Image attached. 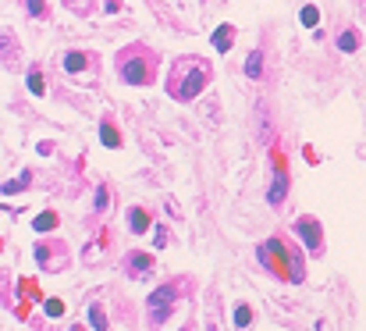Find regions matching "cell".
I'll list each match as a JSON object with an SVG mask.
<instances>
[{
  "label": "cell",
  "mask_w": 366,
  "mask_h": 331,
  "mask_svg": "<svg viewBox=\"0 0 366 331\" xmlns=\"http://www.w3.org/2000/svg\"><path fill=\"white\" fill-rule=\"evenodd\" d=\"M256 256H260V263L270 271V274H278L281 281H302V256L288 249L281 239H267L263 246L256 249Z\"/></svg>",
  "instance_id": "7a4b0ae2"
},
{
  "label": "cell",
  "mask_w": 366,
  "mask_h": 331,
  "mask_svg": "<svg viewBox=\"0 0 366 331\" xmlns=\"http://www.w3.org/2000/svg\"><path fill=\"white\" fill-rule=\"evenodd\" d=\"M61 310H64L61 299H50V303H47V314H50V317H61Z\"/></svg>",
  "instance_id": "603a6c76"
},
{
  "label": "cell",
  "mask_w": 366,
  "mask_h": 331,
  "mask_svg": "<svg viewBox=\"0 0 366 331\" xmlns=\"http://www.w3.org/2000/svg\"><path fill=\"white\" fill-rule=\"evenodd\" d=\"M118 7H121V4H118V0H103V11H107V14H114V11H118Z\"/></svg>",
  "instance_id": "cb8c5ba5"
},
{
  "label": "cell",
  "mask_w": 366,
  "mask_h": 331,
  "mask_svg": "<svg viewBox=\"0 0 366 331\" xmlns=\"http://www.w3.org/2000/svg\"><path fill=\"white\" fill-rule=\"evenodd\" d=\"M68 4H78V0H68Z\"/></svg>",
  "instance_id": "484cf974"
},
{
  "label": "cell",
  "mask_w": 366,
  "mask_h": 331,
  "mask_svg": "<svg viewBox=\"0 0 366 331\" xmlns=\"http://www.w3.org/2000/svg\"><path fill=\"white\" fill-rule=\"evenodd\" d=\"M32 228H36L39 235H43V232H50V228H57V214H39Z\"/></svg>",
  "instance_id": "e0dca14e"
},
{
  "label": "cell",
  "mask_w": 366,
  "mask_h": 331,
  "mask_svg": "<svg viewBox=\"0 0 366 331\" xmlns=\"http://www.w3.org/2000/svg\"><path fill=\"white\" fill-rule=\"evenodd\" d=\"M214 50H220V54H227L231 50V43H235V25H220L217 32H214Z\"/></svg>",
  "instance_id": "52a82bcc"
},
{
  "label": "cell",
  "mask_w": 366,
  "mask_h": 331,
  "mask_svg": "<svg viewBox=\"0 0 366 331\" xmlns=\"http://www.w3.org/2000/svg\"><path fill=\"white\" fill-rule=\"evenodd\" d=\"M174 296H178V292H174V285H167V289H156V292L149 296V310H160V306H164V310H171Z\"/></svg>",
  "instance_id": "ba28073f"
},
{
  "label": "cell",
  "mask_w": 366,
  "mask_h": 331,
  "mask_svg": "<svg viewBox=\"0 0 366 331\" xmlns=\"http://www.w3.org/2000/svg\"><path fill=\"white\" fill-rule=\"evenodd\" d=\"M285 196H288V171L278 167V174H274V182H270V189H267V203H270V207H281Z\"/></svg>",
  "instance_id": "5b68a950"
},
{
  "label": "cell",
  "mask_w": 366,
  "mask_h": 331,
  "mask_svg": "<svg viewBox=\"0 0 366 331\" xmlns=\"http://www.w3.org/2000/svg\"><path fill=\"white\" fill-rule=\"evenodd\" d=\"M295 235H299V242L309 249L313 256L324 249V232H320L316 217H299V221H295Z\"/></svg>",
  "instance_id": "277c9868"
},
{
  "label": "cell",
  "mask_w": 366,
  "mask_h": 331,
  "mask_svg": "<svg viewBox=\"0 0 366 331\" xmlns=\"http://www.w3.org/2000/svg\"><path fill=\"white\" fill-rule=\"evenodd\" d=\"M245 75H249V79H260V75H263V50H253V54L245 57Z\"/></svg>",
  "instance_id": "8fae6325"
},
{
  "label": "cell",
  "mask_w": 366,
  "mask_h": 331,
  "mask_svg": "<svg viewBox=\"0 0 366 331\" xmlns=\"http://www.w3.org/2000/svg\"><path fill=\"white\" fill-rule=\"evenodd\" d=\"M89 64H93V54H85V50H68V54H64V68H68V72H85V68H89Z\"/></svg>",
  "instance_id": "8992f818"
},
{
  "label": "cell",
  "mask_w": 366,
  "mask_h": 331,
  "mask_svg": "<svg viewBox=\"0 0 366 331\" xmlns=\"http://www.w3.org/2000/svg\"><path fill=\"white\" fill-rule=\"evenodd\" d=\"M210 85V61L203 57H178L167 72V96L178 100V103H189L196 100L203 89Z\"/></svg>",
  "instance_id": "6da1fadb"
},
{
  "label": "cell",
  "mask_w": 366,
  "mask_h": 331,
  "mask_svg": "<svg viewBox=\"0 0 366 331\" xmlns=\"http://www.w3.org/2000/svg\"><path fill=\"white\" fill-rule=\"evenodd\" d=\"M260 139L263 143H270L274 139V132H270V114H267V107L260 103Z\"/></svg>",
  "instance_id": "9a60e30c"
},
{
  "label": "cell",
  "mask_w": 366,
  "mask_h": 331,
  "mask_svg": "<svg viewBox=\"0 0 366 331\" xmlns=\"http://www.w3.org/2000/svg\"><path fill=\"white\" fill-rule=\"evenodd\" d=\"M72 331H85V328H72Z\"/></svg>",
  "instance_id": "d4e9b609"
},
{
  "label": "cell",
  "mask_w": 366,
  "mask_h": 331,
  "mask_svg": "<svg viewBox=\"0 0 366 331\" xmlns=\"http://www.w3.org/2000/svg\"><path fill=\"white\" fill-rule=\"evenodd\" d=\"M299 21H302V25H306V29H313V25H316V21H320V11H316V7H313V4H306V7H302V11H299Z\"/></svg>",
  "instance_id": "5bb4252c"
},
{
  "label": "cell",
  "mask_w": 366,
  "mask_h": 331,
  "mask_svg": "<svg viewBox=\"0 0 366 331\" xmlns=\"http://www.w3.org/2000/svg\"><path fill=\"white\" fill-rule=\"evenodd\" d=\"M25 7H29L32 18H47V4L43 0H25Z\"/></svg>",
  "instance_id": "44dd1931"
},
{
  "label": "cell",
  "mask_w": 366,
  "mask_h": 331,
  "mask_svg": "<svg viewBox=\"0 0 366 331\" xmlns=\"http://www.w3.org/2000/svg\"><path fill=\"white\" fill-rule=\"evenodd\" d=\"M118 75L128 85H149L153 75H156V54H153L149 47H143V43L125 47V50L118 54Z\"/></svg>",
  "instance_id": "3957f363"
},
{
  "label": "cell",
  "mask_w": 366,
  "mask_h": 331,
  "mask_svg": "<svg viewBox=\"0 0 366 331\" xmlns=\"http://www.w3.org/2000/svg\"><path fill=\"white\" fill-rule=\"evenodd\" d=\"M334 47H338L341 54H356V50H359V32H356V29H345V32L334 39Z\"/></svg>",
  "instance_id": "9c48e42d"
},
{
  "label": "cell",
  "mask_w": 366,
  "mask_h": 331,
  "mask_svg": "<svg viewBox=\"0 0 366 331\" xmlns=\"http://www.w3.org/2000/svg\"><path fill=\"white\" fill-rule=\"evenodd\" d=\"M29 89H32L36 96H43V93H47V85H43V75H39V68H32V72H29Z\"/></svg>",
  "instance_id": "ac0fdd59"
},
{
  "label": "cell",
  "mask_w": 366,
  "mask_h": 331,
  "mask_svg": "<svg viewBox=\"0 0 366 331\" xmlns=\"http://www.w3.org/2000/svg\"><path fill=\"white\" fill-rule=\"evenodd\" d=\"M100 132H103V143H107V146H121L118 128H114V125H107V121H103V128H100Z\"/></svg>",
  "instance_id": "d6986e66"
},
{
  "label": "cell",
  "mask_w": 366,
  "mask_h": 331,
  "mask_svg": "<svg viewBox=\"0 0 366 331\" xmlns=\"http://www.w3.org/2000/svg\"><path fill=\"white\" fill-rule=\"evenodd\" d=\"M107 203H110V192H107V185H100L96 189V210H103Z\"/></svg>",
  "instance_id": "7402d4cb"
},
{
  "label": "cell",
  "mask_w": 366,
  "mask_h": 331,
  "mask_svg": "<svg viewBox=\"0 0 366 331\" xmlns=\"http://www.w3.org/2000/svg\"><path fill=\"white\" fill-rule=\"evenodd\" d=\"M149 263H153V256H149V253H132V260H128V271H139V274H146Z\"/></svg>",
  "instance_id": "7c38bea8"
},
{
  "label": "cell",
  "mask_w": 366,
  "mask_h": 331,
  "mask_svg": "<svg viewBox=\"0 0 366 331\" xmlns=\"http://www.w3.org/2000/svg\"><path fill=\"white\" fill-rule=\"evenodd\" d=\"M235 324H238V328H249V324H253V310H249V306H238V314H235Z\"/></svg>",
  "instance_id": "ffe728a7"
},
{
  "label": "cell",
  "mask_w": 366,
  "mask_h": 331,
  "mask_svg": "<svg viewBox=\"0 0 366 331\" xmlns=\"http://www.w3.org/2000/svg\"><path fill=\"white\" fill-rule=\"evenodd\" d=\"M29 182H32V174H21V178H11V182H4V196H14V192L29 189Z\"/></svg>",
  "instance_id": "4fadbf2b"
},
{
  "label": "cell",
  "mask_w": 366,
  "mask_h": 331,
  "mask_svg": "<svg viewBox=\"0 0 366 331\" xmlns=\"http://www.w3.org/2000/svg\"><path fill=\"white\" fill-rule=\"evenodd\" d=\"M89 321H93V328L96 331H107V314H103V306H89Z\"/></svg>",
  "instance_id": "2e32d148"
},
{
  "label": "cell",
  "mask_w": 366,
  "mask_h": 331,
  "mask_svg": "<svg viewBox=\"0 0 366 331\" xmlns=\"http://www.w3.org/2000/svg\"><path fill=\"white\" fill-rule=\"evenodd\" d=\"M128 225H132L135 235H143V232H149V214L143 207H132V210H128Z\"/></svg>",
  "instance_id": "30bf717a"
}]
</instances>
